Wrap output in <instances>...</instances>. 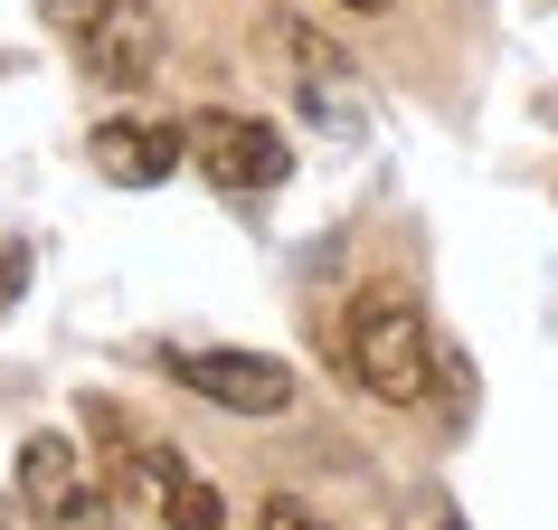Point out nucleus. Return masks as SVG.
Returning <instances> with one entry per match:
<instances>
[{"instance_id":"f03ea898","label":"nucleus","mask_w":558,"mask_h":530,"mask_svg":"<svg viewBox=\"0 0 558 530\" xmlns=\"http://www.w3.org/2000/svg\"><path fill=\"white\" fill-rule=\"evenodd\" d=\"M190 161H199L208 190H228V200H246V190H284V171H294L284 133L256 123V115H228V105L190 115Z\"/></svg>"},{"instance_id":"f8f14e48","label":"nucleus","mask_w":558,"mask_h":530,"mask_svg":"<svg viewBox=\"0 0 558 530\" xmlns=\"http://www.w3.org/2000/svg\"><path fill=\"white\" fill-rule=\"evenodd\" d=\"M256 530H331V521H313V511H303L294 493H275V502L256 511Z\"/></svg>"},{"instance_id":"7ed1b4c3","label":"nucleus","mask_w":558,"mask_h":530,"mask_svg":"<svg viewBox=\"0 0 558 530\" xmlns=\"http://www.w3.org/2000/svg\"><path fill=\"white\" fill-rule=\"evenodd\" d=\"M161 360H171L180 388H199L208 408H228V417H284L294 408V370L275 351H161Z\"/></svg>"},{"instance_id":"ddd939ff","label":"nucleus","mask_w":558,"mask_h":530,"mask_svg":"<svg viewBox=\"0 0 558 530\" xmlns=\"http://www.w3.org/2000/svg\"><path fill=\"white\" fill-rule=\"evenodd\" d=\"M341 10H388V0H341Z\"/></svg>"},{"instance_id":"0eeeda50","label":"nucleus","mask_w":558,"mask_h":530,"mask_svg":"<svg viewBox=\"0 0 558 530\" xmlns=\"http://www.w3.org/2000/svg\"><path fill=\"white\" fill-rule=\"evenodd\" d=\"M190 161V123H151V115H114L95 123V171L123 180V190H151Z\"/></svg>"},{"instance_id":"9b49d317","label":"nucleus","mask_w":558,"mask_h":530,"mask_svg":"<svg viewBox=\"0 0 558 530\" xmlns=\"http://www.w3.org/2000/svg\"><path fill=\"white\" fill-rule=\"evenodd\" d=\"M20 294H29V246L10 237V246H0V313H10Z\"/></svg>"},{"instance_id":"20e7f679","label":"nucleus","mask_w":558,"mask_h":530,"mask_svg":"<svg viewBox=\"0 0 558 530\" xmlns=\"http://www.w3.org/2000/svg\"><path fill=\"white\" fill-rule=\"evenodd\" d=\"M20 502L38 511V530H105L114 483H105V473L86 483L66 436H29V445H20Z\"/></svg>"},{"instance_id":"423d86ee","label":"nucleus","mask_w":558,"mask_h":530,"mask_svg":"<svg viewBox=\"0 0 558 530\" xmlns=\"http://www.w3.org/2000/svg\"><path fill=\"white\" fill-rule=\"evenodd\" d=\"M76 58H86L95 86H143L151 67H161V10H151V0H114V10L76 38Z\"/></svg>"},{"instance_id":"39448f33","label":"nucleus","mask_w":558,"mask_h":530,"mask_svg":"<svg viewBox=\"0 0 558 530\" xmlns=\"http://www.w3.org/2000/svg\"><path fill=\"white\" fill-rule=\"evenodd\" d=\"M86 426H95V455H105V483H114V502H171V483H180V455L171 445H151L143 426L123 408H86Z\"/></svg>"},{"instance_id":"9d476101","label":"nucleus","mask_w":558,"mask_h":530,"mask_svg":"<svg viewBox=\"0 0 558 530\" xmlns=\"http://www.w3.org/2000/svg\"><path fill=\"white\" fill-rule=\"evenodd\" d=\"M38 10H48V29H66V38H86L95 20H105V10H114V0H38Z\"/></svg>"},{"instance_id":"1a4fd4ad","label":"nucleus","mask_w":558,"mask_h":530,"mask_svg":"<svg viewBox=\"0 0 558 530\" xmlns=\"http://www.w3.org/2000/svg\"><path fill=\"white\" fill-rule=\"evenodd\" d=\"M398 530H473V521H464V511H454L445 493H416L408 511H398Z\"/></svg>"},{"instance_id":"6e6552de","label":"nucleus","mask_w":558,"mask_h":530,"mask_svg":"<svg viewBox=\"0 0 558 530\" xmlns=\"http://www.w3.org/2000/svg\"><path fill=\"white\" fill-rule=\"evenodd\" d=\"M161 521H180V530H218V521H228V502L208 493L199 473H180V483H171V502H161Z\"/></svg>"},{"instance_id":"f257e3e1","label":"nucleus","mask_w":558,"mask_h":530,"mask_svg":"<svg viewBox=\"0 0 558 530\" xmlns=\"http://www.w3.org/2000/svg\"><path fill=\"white\" fill-rule=\"evenodd\" d=\"M351 380L369 388L379 408H416V398L445 380V351H436V332H426V313H416L408 294H360V313H351Z\"/></svg>"}]
</instances>
